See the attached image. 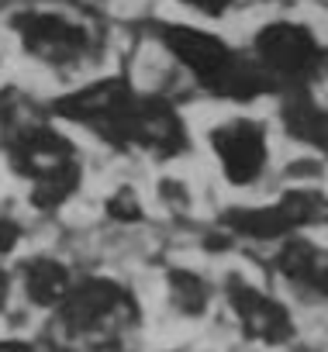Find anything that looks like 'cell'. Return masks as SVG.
Returning a JSON list of instances; mask_svg holds the SVG:
<instances>
[{"instance_id":"8992f818","label":"cell","mask_w":328,"mask_h":352,"mask_svg":"<svg viewBox=\"0 0 328 352\" xmlns=\"http://www.w3.org/2000/svg\"><path fill=\"white\" fill-rule=\"evenodd\" d=\"M4 155H8L11 173H18L21 180H28L32 187L80 166L73 138L63 135L59 128L39 124V121L11 124L4 131Z\"/></svg>"},{"instance_id":"7a4b0ae2","label":"cell","mask_w":328,"mask_h":352,"mask_svg":"<svg viewBox=\"0 0 328 352\" xmlns=\"http://www.w3.org/2000/svg\"><path fill=\"white\" fill-rule=\"evenodd\" d=\"M155 38L177 66H184L194 83H201L208 94L225 100H252L266 90H276L270 76L259 69V63L239 49H232L221 35L184 25V21H162L155 28Z\"/></svg>"},{"instance_id":"2e32d148","label":"cell","mask_w":328,"mask_h":352,"mask_svg":"<svg viewBox=\"0 0 328 352\" xmlns=\"http://www.w3.org/2000/svg\"><path fill=\"white\" fill-rule=\"evenodd\" d=\"M177 4L194 11V14H201V18H208V21H218V18H225L235 8V0H177Z\"/></svg>"},{"instance_id":"d6986e66","label":"cell","mask_w":328,"mask_h":352,"mask_svg":"<svg viewBox=\"0 0 328 352\" xmlns=\"http://www.w3.org/2000/svg\"><path fill=\"white\" fill-rule=\"evenodd\" d=\"M0 352H42V349L28 338H0Z\"/></svg>"},{"instance_id":"4fadbf2b","label":"cell","mask_w":328,"mask_h":352,"mask_svg":"<svg viewBox=\"0 0 328 352\" xmlns=\"http://www.w3.org/2000/svg\"><path fill=\"white\" fill-rule=\"evenodd\" d=\"M280 118H283V128L290 131V138L314 145V148H328V114L321 111V104L311 97L307 87L287 90Z\"/></svg>"},{"instance_id":"3957f363","label":"cell","mask_w":328,"mask_h":352,"mask_svg":"<svg viewBox=\"0 0 328 352\" xmlns=\"http://www.w3.org/2000/svg\"><path fill=\"white\" fill-rule=\"evenodd\" d=\"M59 331L69 342L80 338H107L121 328H131L138 318L135 297L111 276H76L66 300L52 311Z\"/></svg>"},{"instance_id":"ba28073f","label":"cell","mask_w":328,"mask_h":352,"mask_svg":"<svg viewBox=\"0 0 328 352\" xmlns=\"http://www.w3.org/2000/svg\"><path fill=\"white\" fill-rule=\"evenodd\" d=\"M208 142H211V152L232 187H249L266 173L270 142H266V128L259 121L232 118V121L211 128Z\"/></svg>"},{"instance_id":"277c9868","label":"cell","mask_w":328,"mask_h":352,"mask_svg":"<svg viewBox=\"0 0 328 352\" xmlns=\"http://www.w3.org/2000/svg\"><path fill=\"white\" fill-rule=\"evenodd\" d=\"M249 56L259 63V69L270 76V83L283 87V90L311 87V80L325 66L321 38L300 21H270V25H263L252 35Z\"/></svg>"},{"instance_id":"6da1fadb","label":"cell","mask_w":328,"mask_h":352,"mask_svg":"<svg viewBox=\"0 0 328 352\" xmlns=\"http://www.w3.org/2000/svg\"><path fill=\"white\" fill-rule=\"evenodd\" d=\"M4 25L25 59L56 73L83 69L104 45L94 14L69 0H25L8 11Z\"/></svg>"},{"instance_id":"7c38bea8","label":"cell","mask_w":328,"mask_h":352,"mask_svg":"<svg viewBox=\"0 0 328 352\" xmlns=\"http://www.w3.org/2000/svg\"><path fill=\"white\" fill-rule=\"evenodd\" d=\"M276 270L290 287L328 300V249L307 242L304 235H294L280 245Z\"/></svg>"},{"instance_id":"5bb4252c","label":"cell","mask_w":328,"mask_h":352,"mask_svg":"<svg viewBox=\"0 0 328 352\" xmlns=\"http://www.w3.org/2000/svg\"><path fill=\"white\" fill-rule=\"evenodd\" d=\"M170 300L180 314H204L211 304V287L194 270H170Z\"/></svg>"},{"instance_id":"5b68a950","label":"cell","mask_w":328,"mask_h":352,"mask_svg":"<svg viewBox=\"0 0 328 352\" xmlns=\"http://www.w3.org/2000/svg\"><path fill=\"white\" fill-rule=\"evenodd\" d=\"M138 94L142 90L131 87L124 76H104V80H90V83L56 97L52 100V114L59 121L87 128L100 142L121 148L124 128H128V118L135 111Z\"/></svg>"},{"instance_id":"52a82bcc","label":"cell","mask_w":328,"mask_h":352,"mask_svg":"<svg viewBox=\"0 0 328 352\" xmlns=\"http://www.w3.org/2000/svg\"><path fill=\"white\" fill-rule=\"evenodd\" d=\"M328 218V201L318 190H290L263 208H232L225 211V225L252 242H287L300 235L307 225Z\"/></svg>"},{"instance_id":"9a60e30c","label":"cell","mask_w":328,"mask_h":352,"mask_svg":"<svg viewBox=\"0 0 328 352\" xmlns=\"http://www.w3.org/2000/svg\"><path fill=\"white\" fill-rule=\"evenodd\" d=\"M104 211H107V218L118 221V225H138V221L145 218V208H142V201H138V194H135L131 187H118V190L107 197Z\"/></svg>"},{"instance_id":"ac0fdd59","label":"cell","mask_w":328,"mask_h":352,"mask_svg":"<svg viewBox=\"0 0 328 352\" xmlns=\"http://www.w3.org/2000/svg\"><path fill=\"white\" fill-rule=\"evenodd\" d=\"M14 273H8V270H0V314L8 311V304H11V297H14Z\"/></svg>"},{"instance_id":"9c48e42d","label":"cell","mask_w":328,"mask_h":352,"mask_svg":"<svg viewBox=\"0 0 328 352\" xmlns=\"http://www.w3.org/2000/svg\"><path fill=\"white\" fill-rule=\"evenodd\" d=\"M121 148L124 152L138 148V152H149L155 159H177L180 152H187V124L166 97L138 94Z\"/></svg>"},{"instance_id":"30bf717a","label":"cell","mask_w":328,"mask_h":352,"mask_svg":"<svg viewBox=\"0 0 328 352\" xmlns=\"http://www.w3.org/2000/svg\"><path fill=\"white\" fill-rule=\"evenodd\" d=\"M225 300H228V307H232V314H235V321H239L245 338L263 342V345H283V342L294 338L290 311L276 297L263 294L259 287L232 276L225 283Z\"/></svg>"},{"instance_id":"8fae6325","label":"cell","mask_w":328,"mask_h":352,"mask_svg":"<svg viewBox=\"0 0 328 352\" xmlns=\"http://www.w3.org/2000/svg\"><path fill=\"white\" fill-rule=\"evenodd\" d=\"M14 283H18L21 297H25L32 307H42V311L52 314V311L66 300V294L73 290L76 276H73V270H69L59 256L39 252V256H28V259L18 266Z\"/></svg>"},{"instance_id":"e0dca14e","label":"cell","mask_w":328,"mask_h":352,"mask_svg":"<svg viewBox=\"0 0 328 352\" xmlns=\"http://www.w3.org/2000/svg\"><path fill=\"white\" fill-rule=\"evenodd\" d=\"M21 239H25L21 221H14V218H8V214H0V259L11 256V252L21 245Z\"/></svg>"}]
</instances>
